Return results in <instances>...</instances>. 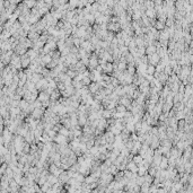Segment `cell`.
<instances>
[{
    "label": "cell",
    "instance_id": "1",
    "mask_svg": "<svg viewBox=\"0 0 193 193\" xmlns=\"http://www.w3.org/2000/svg\"><path fill=\"white\" fill-rule=\"evenodd\" d=\"M148 61L149 63H151V66H156L157 63H159L160 56L158 53H154L151 56H148Z\"/></svg>",
    "mask_w": 193,
    "mask_h": 193
},
{
    "label": "cell",
    "instance_id": "2",
    "mask_svg": "<svg viewBox=\"0 0 193 193\" xmlns=\"http://www.w3.org/2000/svg\"><path fill=\"white\" fill-rule=\"evenodd\" d=\"M147 74H149L150 76L151 75H154V74H156V68L154 67V66H148V68H147Z\"/></svg>",
    "mask_w": 193,
    "mask_h": 193
},
{
    "label": "cell",
    "instance_id": "3",
    "mask_svg": "<svg viewBox=\"0 0 193 193\" xmlns=\"http://www.w3.org/2000/svg\"><path fill=\"white\" fill-rule=\"evenodd\" d=\"M155 27H156L157 30H163L164 28V23H162V22H156L155 23Z\"/></svg>",
    "mask_w": 193,
    "mask_h": 193
}]
</instances>
